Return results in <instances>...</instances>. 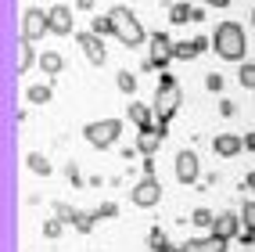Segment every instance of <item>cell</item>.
<instances>
[{"label": "cell", "instance_id": "cell-39", "mask_svg": "<svg viewBox=\"0 0 255 252\" xmlns=\"http://www.w3.org/2000/svg\"><path fill=\"white\" fill-rule=\"evenodd\" d=\"M245 188H248V191H255V170H252V173L245 177Z\"/></svg>", "mask_w": 255, "mask_h": 252}, {"label": "cell", "instance_id": "cell-42", "mask_svg": "<svg viewBox=\"0 0 255 252\" xmlns=\"http://www.w3.org/2000/svg\"><path fill=\"white\" fill-rule=\"evenodd\" d=\"M252 25H255V11H252Z\"/></svg>", "mask_w": 255, "mask_h": 252}, {"label": "cell", "instance_id": "cell-30", "mask_svg": "<svg viewBox=\"0 0 255 252\" xmlns=\"http://www.w3.org/2000/svg\"><path fill=\"white\" fill-rule=\"evenodd\" d=\"M94 216H97V220H112V216H119V206H115V202H105V206L94 209Z\"/></svg>", "mask_w": 255, "mask_h": 252}, {"label": "cell", "instance_id": "cell-13", "mask_svg": "<svg viewBox=\"0 0 255 252\" xmlns=\"http://www.w3.org/2000/svg\"><path fill=\"white\" fill-rule=\"evenodd\" d=\"M201 50H209V40L205 36H194V40H180V43H173V58L176 61H191V58H198Z\"/></svg>", "mask_w": 255, "mask_h": 252}, {"label": "cell", "instance_id": "cell-40", "mask_svg": "<svg viewBox=\"0 0 255 252\" xmlns=\"http://www.w3.org/2000/svg\"><path fill=\"white\" fill-rule=\"evenodd\" d=\"M205 4H209V7H227L230 0H205Z\"/></svg>", "mask_w": 255, "mask_h": 252}, {"label": "cell", "instance_id": "cell-38", "mask_svg": "<svg viewBox=\"0 0 255 252\" xmlns=\"http://www.w3.org/2000/svg\"><path fill=\"white\" fill-rule=\"evenodd\" d=\"M76 7H79V11H90V7H94V0H76ZM90 14H94V11H90Z\"/></svg>", "mask_w": 255, "mask_h": 252}, {"label": "cell", "instance_id": "cell-4", "mask_svg": "<svg viewBox=\"0 0 255 252\" xmlns=\"http://www.w3.org/2000/svg\"><path fill=\"white\" fill-rule=\"evenodd\" d=\"M119 133H123V119H101V123L83 126V137L94 148H112L119 141Z\"/></svg>", "mask_w": 255, "mask_h": 252}, {"label": "cell", "instance_id": "cell-35", "mask_svg": "<svg viewBox=\"0 0 255 252\" xmlns=\"http://www.w3.org/2000/svg\"><path fill=\"white\" fill-rule=\"evenodd\" d=\"M219 112H223V115H234L237 108H234V101H230V97H223V101H219Z\"/></svg>", "mask_w": 255, "mask_h": 252}, {"label": "cell", "instance_id": "cell-2", "mask_svg": "<svg viewBox=\"0 0 255 252\" xmlns=\"http://www.w3.org/2000/svg\"><path fill=\"white\" fill-rule=\"evenodd\" d=\"M108 14H112V25H115L112 36H115L119 43H126V47H140V43L147 40V36H144V25L137 22V14H133L129 7H112Z\"/></svg>", "mask_w": 255, "mask_h": 252}, {"label": "cell", "instance_id": "cell-21", "mask_svg": "<svg viewBox=\"0 0 255 252\" xmlns=\"http://www.w3.org/2000/svg\"><path fill=\"white\" fill-rule=\"evenodd\" d=\"M191 14H194L191 4H173V7H169V22H173V25H183V22H191Z\"/></svg>", "mask_w": 255, "mask_h": 252}, {"label": "cell", "instance_id": "cell-18", "mask_svg": "<svg viewBox=\"0 0 255 252\" xmlns=\"http://www.w3.org/2000/svg\"><path fill=\"white\" fill-rule=\"evenodd\" d=\"M25 166L36 177H50V159L47 155H40V151H32V155H25Z\"/></svg>", "mask_w": 255, "mask_h": 252}, {"label": "cell", "instance_id": "cell-11", "mask_svg": "<svg viewBox=\"0 0 255 252\" xmlns=\"http://www.w3.org/2000/svg\"><path fill=\"white\" fill-rule=\"evenodd\" d=\"M212 151L223 155V159H234V155L245 151V137H237V133H219V137L212 141Z\"/></svg>", "mask_w": 255, "mask_h": 252}, {"label": "cell", "instance_id": "cell-20", "mask_svg": "<svg viewBox=\"0 0 255 252\" xmlns=\"http://www.w3.org/2000/svg\"><path fill=\"white\" fill-rule=\"evenodd\" d=\"M94 224H97V216H94V213H79V209L72 213V227H76L79 234H90Z\"/></svg>", "mask_w": 255, "mask_h": 252}, {"label": "cell", "instance_id": "cell-7", "mask_svg": "<svg viewBox=\"0 0 255 252\" xmlns=\"http://www.w3.org/2000/svg\"><path fill=\"white\" fill-rule=\"evenodd\" d=\"M79 47H83V54H87V61L94 65V69H101V65L108 61V47H105V40L97 36V32H79Z\"/></svg>", "mask_w": 255, "mask_h": 252}, {"label": "cell", "instance_id": "cell-1", "mask_svg": "<svg viewBox=\"0 0 255 252\" xmlns=\"http://www.w3.org/2000/svg\"><path fill=\"white\" fill-rule=\"evenodd\" d=\"M212 50L227 61H241L245 50H248V40H245V29L237 22H219L216 32H212Z\"/></svg>", "mask_w": 255, "mask_h": 252}, {"label": "cell", "instance_id": "cell-26", "mask_svg": "<svg viewBox=\"0 0 255 252\" xmlns=\"http://www.w3.org/2000/svg\"><path fill=\"white\" fill-rule=\"evenodd\" d=\"M90 32H97V36H105V32H108V36H112V32H115L112 14H101V18H94V29H90Z\"/></svg>", "mask_w": 255, "mask_h": 252}, {"label": "cell", "instance_id": "cell-15", "mask_svg": "<svg viewBox=\"0 0 255 252\" xmlns=\"http://www.w3.org/2000/svg\"><path fill=\"white\" fill-rule=\"evenodd\" d=\"M50 32L54 36H69L72 32V11L69 7H50Z\"/></svg>", "mask_w": 255, "mask_h": 252}, {"label": "cell", "instance_id": "cell-19", "mask_svg": "<svg viewBox=\"0 0 255 252\" xmlns=\"http://www.w3.org/2000/svg\"><path fill=\"white\" fill-rule=\"evenodd\" d=\"M29 69H32V43L29 40H18V69H14V72L25 76Z\"/></svg>", "mask_w": 255, "mask_h": 252}, {"label": "cell", "instance_id": "cell-14", "mask_svg": "<svg viewBox=\"0 0 255 252\" xmlns=\"http://www.w3.org/2000/svg\"><path fill=\"white\" fill-rule=\"evenodd\" d=\"M180 252H227V242L216 238V234L209 231V238H191V242H183Z\"/></svg>", "mask_w": 255, "mask_h": 252}, {"label": "cell", "instance_id": "cell-32", "mask_svg": "<svg viewBox=\"0 0 255 252\" xmlns=\"http://www.w3.org/2000/svg\"><path fill=\"white\" fill-rule=\"evenodd\" d=\"M65 177H69V184H72V188H87V184H83V177H79V170H76V162H69V166H65Z\"/></svg>", "mask_w": 255, "mask_h": 252}, {"label": "cell", "instance_id": "cell-8", "mask_svg": "<svg viewBox=\"0 0 255 252\" xmlns=\"http://www.w3.org/2000/svg\"><path fill=\"white\" fill-rule=\"evenodd\" d=\"M158 198H162V184H158V177H144L137 188H133V206H140V209L158 206Z\"/></svg>", "mask_w": 255, "mask_h": 252}, {"label": "cell", "instance_id": "cell-22", "mask_svg": "<svg viewBox=\"0 0 255 252\" xmlns=\"http://www.w3.org/2000/svg\"><path fill=\"white\" fill-rule=\"evenodd\" d=\"M25 101H29V105H47V101H50V87H47V83L29 87V90H25Z\"/></svg>", "mask_w": 255, "mask_h": 252}, {"label": "cell", "instance_id": "cell-24", "mask_svg": "<svg viewBox=\"0 0 255 252\" xmlns=\"http://www.w3.org/2000/svg\"><path fill=\"white\" fill-rule=\"evenodd\" d=\"M115 83H119V90H123V94H133V90H137V76H133L129 69L119 72V76H115Z\"/></svg>", "mask_w": 255, "mask_h": 252}, {"label": "cell", "instance_id": "cell-17", "mask_svg": "<svg viewBox=\"0 0 255 252\" xmlns=\"http://www.w3.org/2000/svg\"><path fill=\"white\" fill-rule=\"evenodd\" d=\"M129 119L137 123L140 130H151V126H155V123H151V108L140 105V101H133V105H129Z\"/></svg>", "mask_w": 255, "mask_h": 252}, {"label": "cell", "instance_id": "cell-3", "mask_svg": "<svg viewBox=\"0 0 255 252\" xmlns=\"http://www.w3.org/2000/svg\"><path fill=\"white\" fill-rule=\"evenodd\" d=\"M180 97H183L180 83H169V87H158L155 101H151V112H155V123H165V126H169V119H173V115L180 112Z\"/></svg>", "mask_w": 255, "mask_h": 252}, {"label": "cell", "instance_id": "cell-34", "mask_svg": "<svg viewBox=\"0 0 255 252\" xmlns=\"http://www.w3.org/2000/svg\"><path fill=\"white\" fill-rule=\"evenodd\" d=\"M144 177H155V155H144Z\"/></svg>", "mask_w": 255, "mask_h": 252}, {"label": "cell", "instance_id": "cell-33", "mask_svg": "<svg viewBox=\"0 0 255 252\" xmlns=\"http://www.w3.org/2000/svg\"><path fill=\"white\" fill-rule=\"evenodd\" d=\"M205 87H209V90H223V76H219V72H209V76H205Z\"/></svg>", "mask_w": 255, "mask_h": 252}, {"label": "cell", "instance_id": "cell-27", "mask_svg": "<svg viewBox=\"0 0 255 252\" xmlns=\"http://www.w3.org/2000/svg\"><path fill=\"white\" fill-rule=\"evenodd\" d=\"M212 220H216V216H212L209 209H194V213H191V224H194V227H209V231H212Z\"/></svg>", "mask_w": 255, "mask_h": 252}, {"label": "cell", "instance_id": "cell-12", "mask_svg": "<svg viewBox=\"0 0 255 252\" xmlns=\"http://www.w3.org/2000/svg\"><path fill=\"white\" fill-rule=\"evenodd\" d=\"M237 220H241V213H219L212 220V234L223 242H234L237 238Z\"/></svg>", "mask_w": 255, "mask_h": 252}, {"label": "cell", "instance_id": "cell-5", "mask_svg": "<svg viewBox=\"0 0 255 252\" xmlns=\"http://www.w3.org/2000/svg\"><path fill=\"white\" fill-rule=\"evenodd\" d=\"M169 61H173V40H169L165 32H151V54L144 61V69L147 72H162Z\"/></svg>", "mask_w": 255, "mask_h": 252}, {"label": "cell", "instance_id": "cell-16", "mask_svg": "<svg viewBox=\"0 0 255 252\" xmlns=\"http://www.w3.org/2000/svg\"><path fill=\"white\" fill-rule=\"evenodd\" d=\"M40 69L47 76H58V72H65V58L58 54V50H43L40 54Z\"/></svg>", "mask_w": 255, "mask_h": 252}, {"label": "cell", "instance_id": "cell-29", "mask_svg": "<svg viewBox=\"0 0 255 252\" xmlns=\"http://www.w3.org/2000/svg\"><path fill=\"white\" fill-rule=\"evenodd\" d=\"M61 231H65V220H58V216H50V220L43 224V234H47V238H61Z\"/></svg>", "mask_w": 255, "mask_h": 252}, {"label": "cell", "instance_id": "cell-9", "mask_svg": "<svg viewBox=\"0 0 255 252\" xmlns=\"http://www.w3.org/2000/svg\"><path fill=\"white\" fill-rule=\"evenodd\" d=\"M198 173H201L198 155H194V151H180V155H176V180L180 184H194Z\"/></svg>", "mask_w": 255, "mask_h": 252}, {"label": "cell", "instance_id": "cell-10", "mask_svg": "<svg viewBox=\"0 0 255 252\" xmlns=\"http://www.w3.org/2000/svg\"><path fill=\"white\" fill-rule=\"evenodd\" d=\"M165 123H155V126H151V130H140V137H137V151H140V155H155V151H158V144L165 141Z\"/></svg>", "mask_w": 255, "mask_h": 252}, {"label": "cell", "instance_id": "cell-23", "mask_svg": "<svg viewBox=\"0 0 255 252\" xmlns=\"http://www.w3.org/2000/svg\"><path fill=\"white\" fill-rule=\"evenodd\" d=\"M237 83H241L245 90H255V61H248V65L237 69Z\"/></svg>", "mask_w": 255, "mask_h": 252}, {"label": "cell", "instance_id": "cell-37", "mask_svg": "<svg viewBox=\"0 0 255 252\" xmlns=\"http://www.w3.org/2000/svg\"><path fill=\"white\" fill-rule=\"evenodd\" d=\"M245 148H248V151H252V155H255V130H252V133H248V137H245Z\"/></svg>", "mask_w": 255, "mask_h": 252}, {"label": "cell", "instance_id": "cell-6", "mask_svg": "<svg viewBox=\"0 0 255 252\" xmlns=\"http://www.w3.org/2000/svg\"><path fill=\"white\" fill-rule=\"evenodd\" d=\"M43 32H50V11H43V7H29L25 14H22V40H40Z\"/></svg>", "mask_w": 255, "mask_h": 252}, {"label": "cell", "instance_id": "cell-31", "mask_svg": "<svg viewBox=\"0 0 255 252\" xmlns=\"http://www.w3.org/2000/svg\"><path fill=\"white\" fill-rule=\"evenodd\" d=\"M72 206H65V202H54V216H58V220H65V224H72Z\"/></svg>", "mask_w": 255, "mask_h": 252}, {"label": "cell", "instance_id": "cell-25", "mask_svg": "<svg viewBox=\"0 0 255 252\" xmlns=\"http://www.w3.org/2000/svg\"><path fill=\"white\" fill-rule=\"evenodd\" d=\"M147 249H151V252H162V249H173V245H169V242H165V234L155 227V231L147 234Z\"/></svg>", "mask_w": 255, "mask_h": 252}, {"label": "cell", "instance_id": "cell-28", "mask_svg": "<svg viewBox=\"0 0 255 252\" xmlns=\"http://www.w3.org/2000/svg\"><path fill=\"white\" fill-rule=\"evenodd\" d=\"M241 224H245V231L255 234V202H245V209H241Z\"/></svg>", "mask_w": 255, "mask_h": 252}, {"label": "cell", "instance_id": "cell-41", "mask_svg": "<svg viewBox=\"0 0 255 252\" xmlns=\"http://www.w3.org/2000/svg\"><path fill=\"white\" fill-rule=\"evenodd\" d=\"M162 252H180V249H162Z\"/></svg>", "mask_w": 255, "mask_h": 252}, {"label": "cell", "instance_id": "cell-36", "mask_svg": "<svg viewBox=\"0 0 255 252\" xmlns=\"http://www.w3.org/2000/svg\"><path fill=\"white\" fill-rule=\"evenodd\" d=\"M237 245H255V234H252V231H245L241 238H237Z\"/></svg>", "mask_w": 255, "mask_h": 252}]
</instances>
